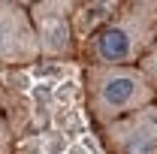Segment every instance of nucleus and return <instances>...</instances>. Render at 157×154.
Here are the masks:
<instances>
[{
	"instance_id": "obj_6",
	"label": "nucleus",
	"mask_w": 157,
	"mask_h": 154,
	"mask_svg": "<svg viewBox=\"0 0 157 154\" xmlns=\"http://www.w3.org/2000/svg\"><path fill=\"white\" fill-rule=\"evenodd\" d=\"M9 115H12V103H6L3 94H0V154H6L9 145H12V121H9Z\"/></svg>"
},
{
	"instance_id": "obj_2",
	"label": "nucleus",
	"mask_w": 157,
	"mask_h": 154,
	"mask_svg": "<svg viewBox=\"0 0 157 154\" xmlns=\"http://www.w3.org/2000/svg\"><path fill=\"white\" fill-rule=\"evenodd\" d=\"M157 100L142 67H85V103L97 127H109Z\"/></svg>"
},
{
	"instance_id": "obj_4",
	"label": "nucleus",
	"mask_w": 157,
	"mask_h": 154,
	"mask_svg": "<svg viewBox=\"0 0 157 154\" xmlns=\"http://www.w3.org/2000/svg\"><path fill=\"white\" fill-rule=\"evenodd\" d=\"M100 145L109 154H157V103L100 127Z\"/></svg>"
},
{
	"instance_id": "obj_1",
	"label": "nucleus",
	"mask_w": 157,
	"mask_h": 154,
	"mask_svg": "<svg viewBox=\"0 0 157 154\" xmlns=\"http://www.w3.org/2000/svg\"><path fill=\"white\" fill-rule=\"evenodd\" d=\"M157 42V0L118 3L115 15L82 42L88 67H139Z\"/></svg>"
},
{
	"instance_id": "obj_3",
	"label": "nucleus",
	"mask_w": 157,
	"mask_h": 154,
	"mask_svg": "<svg viewBox=\"0 0 157 154\" xmlns=\"http://www.w3.org/2000/svg\"><path fill=\"white\" fill-rule=\"evenodd\" d=\"M73 9L76 3L63 0H48V3H33L30 6V21L36 27L39 55L42 58H70L76 45V27H73Z\"/></svg>"
},
{
	"instance_id": "obj_5",
	"label": "nucleus",
	"mask_w": 157,
	"mask_h": 154,
	"mask_svg": "<svg viewBox=\"0 0 157 154\" xmlns=\"http://www.w3.org/2000/svg\"><path fill=\"white\" fill-rule=\"evenodd\" d=\"M39 55L30 9L21 3H0V64H33Z\"/></svg>"
},
{
	"instance_id": "obj_7",
	"label": "nucleus",
	"mask_w": 157,
	"mask_h": 154,
	"mask_svg": "<svg viewBox=\"0 0 157 154\" xmlns=\"http://www.w3.org/2000/svg\"><path fill=\"white\" fill-rule=\"evenodd\" d=\"M139 67H142V70H145V76H148V79L157 85V42H154V48L145 55V60H142Z\"/></svg>"
}]
</instances>
